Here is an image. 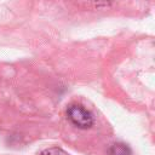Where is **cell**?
<instances>
[{
  "instance_id": "obj_1",
  "label": "cell",
  "mask_w": 155,
  "mask_h": 155,
  "mask_svg": "<svg viewBox=\"0 0 155 155\" xmlns=\"http://www.w3.org/2000/svg\"><path fill=\"white\" fill-rule=\"evenodd\" d=\"M68 119L79 128H90L93 125V116L92 114L81 105L73 104L67 110Z\"/></svg>"
},
{
  "instance_id": "obj_3",
  "label": "cell",
  "mask_w": 155,
  "mask_h": 155,
  "mask_svg": "<svg viewBox=\"0 0 155 155\" xmlns=\"http://www.w3.org/2000/svg\"><path fill=\"white\" fill-rule=\"evenodd\" d=\"M40 155H70L68 154L65 150H63L62 148H57V147H53V148H48V149H45L40 153Z\"/></svg>"
},
{
  "instance_id": "obj_2",
  "label": "cell",
  "mask_w": 155,
  "mask_h": 155,
  "mask_svg": "<svg viewBox=\"0 0 155 155\" xmlns=\"http://www.w3.org/2000/svg\"><path fill=\"white\" fill-rule=\"evenodd\" d=\"M108 153L109 155H132L131 148L125 143H114Z\"/></svg>"
}]
</instances>
